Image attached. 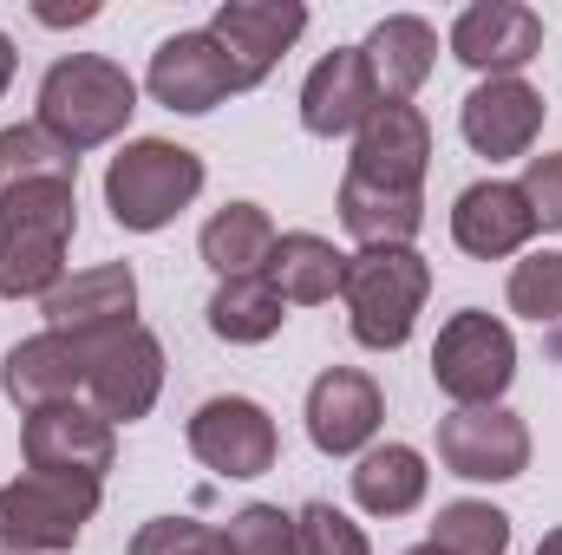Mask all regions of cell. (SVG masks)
Instances as JSON below:
<instances>
[{"label":"cell","mask_w":562,"mask_h":555,"mask_svg":"<svg viewBox=\"0 0 562 555\" xmlns=\"http://www.w3.org/2000/svg\"><path fill=\"white\" fill-rule=\"evenodd\" d=\"M0 555H26V550H0Z\"/></svg>","instance_id":"8d00e7d4"},{"label":"cell","mask_w":562,"mask_h":555,"mask_svg":"<svg viewBox=\"0 0 562 555\" xmlns=\"http://www.w3.org/2000/svg\"><path fill=\"white\" fill-rule=\"evenodd\" d=\"M20 457L26 471H46V477H92L105 484L112 457H119V424L92 412V406H46V412H26L20 424Z\"/></svg>","instance_id":"8fae6325"},{"label":"cell","mask_w":562,"mask_h":555,"mask_svg":"<svg viewBox=\"0 0 562 555\" xmlns=\"http://www.w3.org/2000/svg\"><path fill=\"white\" fill-rule=\"evenodd\" d=\"M425 170H431V125H425V112L380 99V112L353 132L347 177H367L380 190H425Z\"/></svg>","instance_id":"9a60e30c"},{"label":"cell","mask_w":562,"mask_h":555,"mask_svg":"<svg viewBox=\"0 0 562 555\" xmlns=\"http://www.w3.org/2000/svg\"><path fill=\"white\" fill-rule=\"evenodd\" d=\"M425 490H431V471H425L419 444H373V451H360V464H353V503H360L367 517H380V523L413 517L425 503Z\"/></svg>","instance_id":"603a6c76"},{"label":"cell","mask_w":562,"mask_h":555,"mask_svg":"<svg viewBox=\"0 0 562 555\" xmlns=\"http://www.w3.org/2000/svg\"><path fill=\"white\" fill-rule=\"evenodd\" d=\"M530 236H537V216H530V203H524V190H517V183L484 177V183L458 190V203H451V242H458L471 262L524 256V242H530Z\"/></svg>","instance_id":"d6986e66"},{"label":"cell","mask_w":562,"mask_h":555,"mask_svg":"<svg viewBox=\"0 0 562 555\" xmlns=\"http://www.w3.org/2000/svg\"><path fill=\"white\" fill-rule=\"evenodd\" d=\"M431 550L438 555H504L510 550V517L497 503L458 497L431 517Z\"/></svg>","instance_id":"83f0119b"},{"label":"cell","mask_w":562,"mask_h":555,"mask_svg":"<svg viewBox=\"0 0 562 555\" xmlns=\"http://www.w3.org/2000/svg\"><path fill=\"white\" fill-rule=\"evenodd\" d=\"M262 275H269V287H276L288 307H321V301L340 294V281H347V256H340L327 236H314V229H288V236H276Z\"/></svg>","instance_id":"cb8c5ba5"},{"label":"cell","mask_w":562,"mask_h":555,"mask_svg":"<svg viewBox=\"0 0 562 555\" xmlns=\"http://www.w3.org/2000/svg\"><path fill=\"white\" fill-rule=\"evenodd\" d=\"M183 438H190V457L203 471H216V477H262V471H276V457H281L276 418L262 412L256 399H243V393L203 399L190 412Z\"/></svg>","instance_id":"9c48e42d"},{"label":"cell","mask_w":562,"mask_h":555,"mask_svg":"<svg viewBox=\"0 0 562 555\" xmlns=\"http://www.w3.org/2000/svg\"><path fill=\"white\" fill-rule=\"evenodd\" d=\"M223 550L229 555H301V523L281 503H243L223 523Z\"/></svg>","instance_id":"f1b7e54d"},{"label":"cell","mask_w":562,"mask_h":555,"mask_svg":"<svg viewBox=\"0 0 562 555\" xmlns=\"http://www.w3.org/2000/svg\"><path fill=\"white\" fill-rule=\"evenodd\" d=\"M281 320H288V301L269 287V275L216 281V294H210V333L229 340V347H262V340H276Z\"/></svg>","instance_id":"484cf974"},{"label":"cell","mask_w":562,"mask_h":555,"mask_svg":"<svg viewBox=\"0 0 562 555\" xmlns=\"http://www.w3.org/2000/svg\"><path fill=\"white\" fill-rule=\"evenodd\" d=\"M79 229V183H33L0 196V301H46L66 281Z\"/></svg>","instance_id":"7a4b0ae2"},{"label":"cell","mask_w":562,"mask_h":555,"mask_svg":"<svg viewBox=\"0 0 562 555\" xmlns=\"http://www.w3.org/2000/svg\"><path fill=\"white\" fill-rule=\"evenodd\" d=\"M33 183H79V157L53 144L40 125H7L0 132V196L33 190Z\"/></svg>","instance_id":"4316f807"},{"label":"cell","mask_w":562,"mask_h":555,"mask_svg":"<svg viewBox=\"0 0 562 555\" xmlns=\"http://www.w3.org/2000/svg\"><path fill=\"white\" fill-rule=\"evenodd\" d=\"M537 53H543V13L524 0H477L451 20V59L484 79H524Z\"/></svg>","instance_id":"7c38bea8"},{"label":"cell","mask_w":562,"mask_h":555,"mask_svg":"<svg viewBox=\"0 0 562 555\" xmlns=\"http://www.w3.org/2000/svg\"><path fill=\"white\" fill-rule=\"evenodd\" d=\"M340 229L360 249H413L425 229V190H380L367 177H340Z\"/></svg>","instance_id":"7402d4cb"},{"label":"cell","mask_w":562,"mask_h":555,"mask_svg":"<svg viewBox=\"0 0 562 555\" xmlns=\"http://www.w3.org/2000/svg\"><path fill=\"white\" fill-rule=\"evenodd\" d=\"M164 393V347L150 327H112L99 340H86V399L105 424H138L150 418Z\"/></svg>","instance_id":"52a82bcc"},{"label":"cell","mask_w":562,"mask_h":555,"mask_svg":"<svg viewBox=\"0 0 562 555\" xmlns=\"http://www.w3.org/2000/svg\"><path fill=\"white\" fill-rule=\"evenodd\" d=\"M46 327L53 333H72V340H99L112 327H132L138 320V275L125 262H105V269H79L66 275L46 301H40Z\"/></svg>","instance_id":"ac0fdd59"},{"label":"cell","mask_w":562,"mask_h":555,"mask_svg":"<svg viewBox=\"0 0 562 555\" xmlns=\"http://www.w3.org/2000/svg\"><path fill=\"white\" fill-rule=\"evenodd\" d=\"M144 92H150L164 112L203 118V112H216L223 99H236V79H229V59H223V46L210 39V26H196V33H170V39L150 53Z\"/></svg>","instance_id":"5bb4252c"},{"label":"cell","mask_w":562,"mask_h":555,"mask_svg":"<svg viewBox=\"0 0 562 555\" xmlns=\"http://www.w3.org/2000/svg\"><path fill=\"white\" fill-rule=\"evenodd\" d=\"M438 464L464 484H510L530 471V424L510 406H458L438 418Z\"/></svg>","instance_id":"ba28073f"},{"label":"cell","mask_w":562,"mask_h":555,"mask_svg":"<svg viewBox=\"0 0 562 555\" xmlns=\"http://www.w3.org/2000/svg\"><path fill=\"white\" fill-rule=\"evenodd\" d=\"M380 112V86L367 72L360 46H334L327 59H314V72L301 79V132L307 138H353L367 118Z\"/></svg>","instance_id":"e0dca14e"},{"label":"cell","mask_w":562,"mask_h":555,"mask_svg":"<svg viewBox=\"0 0 562 555\" xmlns=\"http://www.w3.org/2000/svg\"><path fill=\"white\" fill-rule=\"evenodd\" d=\"M524 203H530V216H537V229H557L562 236V150L550 157H530V170H524Z\"/></svg>","instance_id":"d6a6232c"},{"label":"cell","mask_w":562,"mask_h":555,"mask_svg":"<svg viewBox=\"0 0 562 555\" xmlns=\"http://www.w3.org/2000/svg\"><path fill=\"white\" fill-rule=\"evenodd\" d=\"M307 444L321 457H360L373 451L380 438V418H386V399L373 386V373L360 366H327L314 386H307Z\"/></svg>","instance_id":"4fadbf2b"},{"label":"cell","mask_w":562,"mask_h":555,"mask_svg":"<svg viewBox=\"0 0 562 555\" xmlns=\"http://www.w3.org/2000/svg\"><path fill=\"white\" fill-rule=\"evenodd\" d=\"M203 262L216 269V281H236V275H262L269 269V249H276V223L262 203H223L203 236H196Z\"/></svg>","instance_id":"d4e9b609"},{"label":"cell","mask_w":562,"mask_h":555,"mask_svg":"<svg viewBox=\"0 0 562 555\" xmlns=\"http://www.w3.org/2000/svg\"><path fill=\"white\" fill-rule=\"evenodd\" d=\"M132 112H138V86H132V72L119 59H105V53H66L40 79V118L33 125L53 144H66L72 157H86V150L119 138L132 125Z\"/></svg>","instance_id":"6da1fadb"},{"label":"cell","mask_w":562,"mask_h":555,"mask_svg":"<svg viewBox=\"0 0 562 555\" xmlns=\"http://www.w3.org/2000/svg\"><path fill=\"white\" fill-rule=\"evenodd\" d=\"M431 380H438V393L451 406H497L510 393V380H517V333L484 307H458L438 327Z\"/></svg>","instance_id":"8992f818"},{"label":"cell","mask_w":562,"mask_h":555,"mask_svg":"<svg viewBox=\"0 0 562 555\" xmlns=\"http://www.w3.org/2000/svg\"><path fill=\"white\" fill-rule=\"evenodd\" d=\"M425 294H431V269H425L419 249H360V256H347V281H340L347 327L373 353H400L413 340Z\"/></svg>","instance_id":"3957f363"},{"label":"cell","mask_w":562,"mask_h":555,"mask_svg":"<svg viewBox=\"0 0 562 555\" xmlns=\"http://www.w3.org/2000/svg\"><path fill=\"white\" fill-rule=\"evenodd\" d=\"M543 118H550V99H543L530 79H484V86L458 105L464 144H471L477 157H491V163L524 157V150L537 144V132H543Z\"/></svg>","instance_id":"2e32d148"},{"label":"cell","mask_w":562,"mask_h":555,"mask_svg":"<svg viewBox=\"0 0 562 555\" xmlns=\"http://www.w3.org/2000/svg\"><path fill=\"white\" fill-rule=\"evenodd\" d=\"M203 196V157L170 138H132L105 170V209L119 229L150 236Z\"/></svg>","instance_id":"277c9868"},{"label":"cell","mask_w":562,"mask_h":555,"mask_svg":"<svg viewBox=\"0 0 562 555\" xmlns=\"http://www.w3.org/2000/svg\"><path fill=\"white\" fill-rule=\"evenodd\" d=\"M406 555H438V550H431V543H419V550H406Z\"/></svg>","instance_id":"d590c367"},{"label":"cell","mask_w":562,"mask_h":555,"mask_svg":"<svg viewBox=\"0 0 562 555\" xmlns=\"http://www.w3.org/2000/svg\"><path fill=\"white\" fill-rule=\"evenodd\" d=\"M510 314H524V320H562V256L557 249H537V256H524L517 269H510Z\"/></svg>","instance_id":"f546056e"},{"label":"cell","mask_w":562,"mask_h":555,"mask_svg":"<svg viewBox=\"0 0 562 555\" xmlns=\"http://www.w3.org/2000/svg\"><path fill=\"white\" fill-rule=\"evenodd\" d=\"M132 555H229V550H223V530H210V523L150 517L138 536H132Z\"/></svg>","instance_id":"1f68e13d"},{"label":"cell","mask_w":562,"mask_h":555,"mask_svg":"<svg viewBox=\"0 0 562 555\" xmlns=\"http://www.w3.org/2000/svg\"><path fill=\"white\" fill-rule=\"evenodd\" d=\"M0 393L20 406V412H46V406H72L86 393V340L72 333H33L7 353L0 366Z\"/></svg>","instance_id":"ffe728a7"},{"label":"cell","mask_w":562,"mask_h":555,"mask_svg":"<svg viewBox=\"0 0 562 555\" xmlns=\"http://www.w3.org/2000/svg\"><path fill=\"white\" fill-rule=\"evenodd\" d=\"M99 497H105V484H92V477L20 471L13 484H0V550L66 555L99 517Z\"/></svg>","instance_id":"5b68a950"},{"label":"cell","mask_w":562,"mask_h":555,"mask_svg":"<svg viewBox=\"0 0 562 555\" xmlns=\"http://www.w3.org/2000/svg\"><path fill=\"white\" fill-rule=\"evenodd\" d=\"M537 555H562V523L550 530V536H543V543H537Z\"/></svg>","instance_id":"e575fe53"},{"label":"cell","mask_w":562,"mask_h":555,"mask_svg":"<svg viewBox=\"0 0 562 555\" xmlns=\"http://www.w3.org/2000/svg\"><path fill=\"white\" fill-rule=\"evenodd\" d=\"M301 33H307V7L301 0H223L210 13V39L223 46L236 92H256Z\"/></svg>","instance_id":"30bf717a"},{"label":"cell","mask_w":562,"mask_h":555,"mask_svg":"<svg viewBox=\"0 0 562 555\" xmlns=\"http://www.w3.org/2000/svg\"><path fill=\"white\" fill-rule=\"evenodd\" d=\"M294 523H301V555H373L367 530L334 503H307L294 510Z\"/></svg>","instance_id":"4dcf8cb0"},{"label":"cell","mask_w":562,"mask_h":555,"mask_svg":"<svg viewBox=\"0 0 562 555\" xmlns=\"http://www.w3.org/2000/svg\"><path fill=\"white\" fill-rule=\"evenodd\" d=\"M13 72H20V53H13V39L0 33V99H7V86H13Z\"/></svg>","instance_id":"836d02e7"},{"label":"cell","mask_w":562,"mask_h":555,"mask_svg":"<svg viewBox=\"0 0 562 555\" xmlns=\"http://www.w3.org/2000/svg\"><path fill=\"white\" fill-rule=\"evenodd\" d=\"M360 53H367V72H373L380 99L406 105L425 79H431V66H438V33H431V20H419V13H386L367 33Z\"/></svg>","instance_id":"44dd1931"}]
</instances>
